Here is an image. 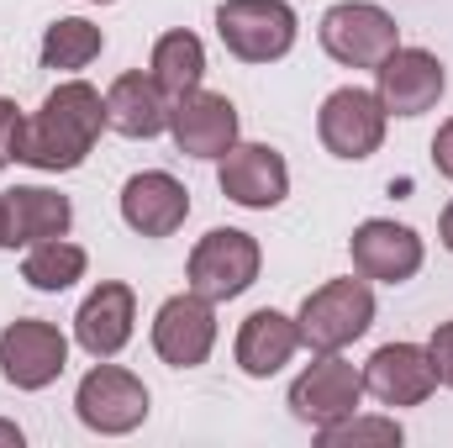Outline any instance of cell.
I'll list each match as a JSON object with an SVG mask.
<instances>
[{
  "label": "cell",
  "instance_id": "1",
  "mask_svg": "<svg viewBox=\"0 0 453 448\" xmlns=\"http://www.w3.org/2000/svg\"><path fill=\"white\" fill-rule=\"evenodd\" d=\"M101 132H106V96L85 80H64L37 106V116H27L16 164H32L42 174H69L90 158Z\"/></svg>",
  "mask_w": 453,
  "mask_h": 448
},
{
  "label": "cell",
  "instance_id": "2",
  "mask_svg": "<svg viewBox=\"0 0 453 448\" xmlns=\"http://www.w3.org/2000/svg\"><path fill=\"white\" fill-rule=\"evenodd\" d=\"M296 328H301V348H311V353H342L348 343H358L374 328V290H369V280L358 274V280H327V285H317L301 301Z\"/></svg>",
  "mask_w": 453,
  "mask_h": 448
},
{
  "label": "cell",
  "instance_id": "3",
  "mask_svg": "<svg viewBox=\"0 0 453 448\" xmlns=\"http://www.w3.org/2000/svg\"><path fill=\"white\" fill-rule=\"evenodd\" d=\"M217 37L242 64H274L296 48L301 21L285 0H222L217 5Z\"/></svg>",
  "mask_w": 453,
  "mask_h": 448
},
{
  "label": "cell",
  "instance_id": "4",
  "mask_svg": "<svg viewBox=\"0 0 453 448\" xmlns=\"http://www.w3.org/2000/svg\"><path fill=\"white\" fill-rule=\"evenodd\" d=\"M327 58H338L342 69H380L395 48H401V27L385 5L374 0H342L322 16L317 27Z\"/></svg>",
  "mask_w": 453,
  "mask_h": 448
},
{
  "label": "cell",
  "instance_id": "5",
  "mask_svg": "<svg viewBox=\"0 0 453 448\" xmlns=\"http://www.w3.org/2000/svg\"><path fill=\"white\" fill-rule=\"evenodd\" d=\"M264 269V248L253 232H237V227H211L196 248H190V290L206 296V301H237Z\"/></svg>",
  "mask_w": 453,
  "mask_h": 448
},
{
  "label": "cell",
  "instance_id": "6",
  "mask_svg": "<svg viewBox=\"0 0 453 448\" xmlns=\"http://www.w3.org/2000/svg\"><path fill=\"white\" fill-rule=\"evenodd\" d=\"M74 412H80V422H85L90 433H101V438L137 433V428L148 422V385H142L132 369L96 359V369H90V375L80 380V390H74Z\"/></svg>",
  "mask_w": 453,
  "mask_h": 448
},
{
  "label": "cell",
  "instance_id": "7",
  "mask_svg": "<svg viewBox=\"0 0 453 448\" xmlns=\"http://www.w3.org/2000/svg\"><path fill=\"white\" fill-rule=\"evenodd\" d=\"M385 121H390V112L380 106L374 90L342 85V90H333V96L322 101V112H317V137H322V148H327L333 158L364 164V158L380 153V143H385Z\"/></svg>",
  "mask_w": 453,
  "mask_h": 448
},
{
  "label": "cell",
  "instance_id": "8",
  "mask_svg": "<svg viewBox=\"0 0 453 448\" xmlns=\"http://www.w3.org/2000/svg\"><path fill=\"white\" fill-rule=\"evenodd\" d=\"M217 185L242 212H274L290 196V164L269 143H232L217 158Z\"/></svg>",
  "mask_w": 453,
  "mask_h": 448
},
{
  "label": "cell",
  "instance_id": "9",
  "mask_svg": "<svg viewBox=\"0 0 453 448\" xmlns=\"http://www.w3.org/2000/svg\"><path fill=\"white\" fill-rule=\"evenodd\" d=\"M69 364V337L42 317H16L0 333V375L16 390H48Z\"/></svg>",
  "mask_w": 453,
  "mask_h": 448
},
{
  "label": "cell",
  "instance_id": "10",
  "mask_svg": "<svg viewBox=\"0 0 453 448\" xmlns=\"http://www.w3.org/2000/svg\"><path fill=\"white\" fill-rule=\"evenodd\" d=\"M364 401V369H353L342 353H322L311 359L296 380H290V412L311 428H327L353 417Z\"/></svg>",
  "mask_w": 453,
  "mask_h": 448
},
{
  "label": "cell",
  "instance_id": "11",
  "mask_svg": "<svg viewBox=\"0 0 453 448\" xmlns=\"http://www.w3.org/2000/svg\"><path fill=\"white\" fill-rule=\"evenodd\" d=\"M217 348V301L185 290V296H169L153 317V353L169 364V369H201Z\"/></svg>",
  "mask_w": 453,
  "mask_h": 448
},
{
  "label": "cell",
  "instance_id": "12",
  "mask_svg": "<svg viewBox=\"0 0 453 448\" xmlns=\"http://www.w3.org/2000/svg\"><path fill=\"white\" fill-rule=\"evenodd\" d=\"M449 90L443 58L427 48H395L380 69H374V96L390 116H422L433 112Z\"/></svg>",
  "mask_w": 453,
  "mask_h": 448
},
{
  "label": "cell",
  "instance_id": "13",
  "mask_svg": "<svg viewBox=\"0 0 453 448\" xmlns=\"http://www.w3.org/2000/svg\"><path fill=\"white\" fill-rule=\"evenodd\" d=\"M169 137L190 158H222L237 143V106L226 96H217V90L196 85V90L169 101Z\"/></svg>",
  "mask_w": 453,
  "mask_h": 448
},
{
  "label": "cell",
  "instance_id": "14",
  "mask_svg": "<svg viewBox=\"0 0 453 448\" xmlns=\"http://www.w3.org/2000/svg\"><path fill=\"white\" fill-rule=\"evenodd\" d=\"M348 253H353V269L364 280H380V285H406L427 259L422 237L406 222H390V217H369V222L353 227Z\"/></svg>",
  "mask_w": 453,
  "mask_h": 448
},
{
  "label": "cell",
  "instance_id": "15",
  "mask_svg": "<svg viewBox=\"0 0 453 448\" xmlns=\"http://www.w3.org/2000/svg\"><path fill=\"white\" fill-rule=\"evenodd\" d=\"M364 390L380 406H422L438 390V369L422 343H385L364 364Z\"/></svg>",
  "mask_w": 453,
  "mask_h": 448
},
{
  "label": "cell",
  "instance_id": "16",
  "mask_svg": "<svg viewBox=\"0 0 453 448\" xmlns=\"http://www.w3.org/2000/svg\"><path fill=\"white\" fill-rule=\"evenodd\" d=\"M190 217V190L169 169H142L121 185V222L137 237H174Z\"/></svg>",
  "mask_w": 453,
  "mask_h": 448
},
{
  "label": "cell",
  "instance_id": "17",
  "mask_svg": "<svg viewBox=\"0 0 453 448\" xmlns=\"http://www.w3.org/2000/svg\"><path fill=\"white\" fill-rule=\"evenodd\" d=\"M132 322H137V296L132 285L106 280L85 296L80 317H74V343L90 353V359H116L127 343H132Z\"/></svg>",
  "mask_w": 453,
  "mask_h": 448
},
{
  "label": "cell",
  "instance_id": "18",
  "mask_svg": "<svg viewBox=\"0 0 453 448\" xmlns=\"http://www.w3.org/2000/svg\"><path fill=\"white\" fill-rule=\"evenodd\" d=\"M296 348H301V328H296V317H285V312H274V306L242 317L237 343H232L237 369H242L248 380H269V375H280V369L296 359Z\"/></svg>",
  "mask_w": 453,
  "mask_h": 448
},
{
  "label": "cell",
  "instance_id": "19",
  "mask_svg": "<svg viewBox=\"0 0 453 448\" xmlns=\"http://www.w3.org/2000/svg\"><path fill=\"white\" fill-rule=\"evenodd\" d=\"M106 127L121 137H158L169 132V96L158 90L153 74L132 69V74H116L111 90H106Z\"/></svg>",
  "mask_w": 453,
  "mask_h": 448
},
{
  "label": "cell",
  "instance_id": "20",
  "mask_svg": "<svg viewBox=\"0 0 453 448\" xmlns=\"http://www.w3.org/2000/svg\"><path fill=\"white\" fill-rule=\"evenodd\" d=\"M5 212H11V248L69 237V227H74L69 196H58L48 185H16V190H5Z\"/></svg>",
  "mask_w": 453,
  "mask_h": 448
},
{
  "label": "cell",
  "instance_id": "21",
  "mask_svg": "<svg viewBox=\"0 0 453 448\" xmlns=\"http://www.w3.org/2000/svg\"><path fill=\"white\" fill-rule=\"evenodd\" d=\"M148 74L158 80V90L174 101L185 90H196L206 80V42L196 32H164L153 42V58H148Z\"/></svg>",
  "mask_w": 453,
  "mask_h": 448
},
{
  "label": "cell",
  "instance_id": "22",
  "mask_svg": "<svg viewBox=\"0 0 453 448\" xmlns=\"http://www.w3.org/2000/svg\"><path fill=\"white\" fill-rule=\"evenodd\" d=\"M101 48H106V32H101L96 21H85V16H58V21L42 32V69H53V74H80V69H90V64L101 58Z\"/></svg>",
  "mask_w": 453,
  "mask_h": 448
},
{
  "label": "cell",
  "instance_id": "23",
  "mask_svg": "<svg viewBox=\"0 0 453 448\" xmlns=\"http://www.w3.org/2000/svg\"><path fill=\"white\" fill-rule=\"evenodd\" d=\"M85 269H90V259H85V248L80 243H69V237H48V243H32L27 248V259H21V280L32 285V290H69L74 280H85Z\"/></svg>",
  "mask_w": 453,
  "mask_h": 448
},
{
  "label": "cell",
  "instance_id": "24",
  "mask_svg": "<svg viewBox=\"0 0 453 448\" xmlns=\"http://www.w3.org/2000/svg\"><path fill=\"white\" fill-rule=\"evenodd\" d=\"M401 422L395 417H342V422H327L317 428V444L322 448H342V444H401Z\"/></svg>",
  "mask_w": 453,
  "mask_h": 448
},
{
  "label": "cell",
  "instance_id": "25",
  "mask_svg": "<svg viewBox=\"0 0 453 448\" xmlns=\"http://www.w3.org/2000/svg\"><path fill=\"white\" fill-rule=\"evenodd\" d=\"M21 127H27L21 106H16V101H0V169L16 164V153H21Z\"/></svg>",
  "mask_w": 453,
  "mask_h": 448
},
{
  "label": "cell",
  "instance_id": "26",
  "mask_svg": "<svg viewBox=\"0 0 453 448\" xmlns=\"http://www.w3.org/2000/svg\"><path fill=\"white\" fill-rule=\"evenodd\" d=\"M427 359H433V369H438V385L453 390V322H438V328H433V337H427Z\"/></svg>",
  "mask_w": 453,
  "mask_h": 448
},
{
  "label": "cell",
  "instance_id": "27",
  "mask_svg": "<svg viewBox=\"0 0 453 448\" xmlns=\"http://www.w3.org/2000/svg\"><path fill=\"white\" fill-rule=\"evenodd\" d=\"M433 164H438L443 180H453V116L438 127V137H433Z\"/></svg>",
  "mask_w": 453,
  "mask_h": 448
},
{
  "label": "cell",
  "instance_id": "28",
  "mask_svg": "<svg viewBox=\"0 0 453 448\" xmlns=\"http://www.w3.org/2000/svg\"><path fill=\"white\" fill-rule=\"evenodd\" d=\"M438 237H443V248L453 253V201L443 206V222H438Z\"/></svg>",
  "mask_w": 453,
  "mask_h": 448
},
{
  "label": "cell",
  "instance_id": "29",
  "mask_svg": "<svg viewBox=\"0 0 453 448\" xmlns=\"http://www.w3.org/2000/svg\"><path fill=\"white\" fill-rule=\"evenodd\" d=\"M0 444H5V448H21V428H16V422H0Z\"/></svg>",
  "mask_w": 453,
  "mask_h": 448
},
{
  "label": "cell",
  "instance_id": "30",
  "mask_svg": "<svg viewBox=\"0 0 453 448\" xmlns=\"http://www.w3.org/2000/svg\"><path fill=\"white\" fill-rule=\"evenodd\" d=\"M0 248H11V212H5V196H0Z\"/></svg>",
  "mask_w": 453,
  "mask_h": 448
},
{
  "label": "cell",
  "instance_id": "31",
  "mask_svg": "<svg viewBox=\"0 0 453 448\" xmlns=\"http://www.w3.org/2000/svg\"><path fill=\"white\" fill-rule=\"evenodd\" d=\"M90 5H111V0H90Z\"/></svg>",
  "mask_w": 453,
  "mask_h": 448
}]
</instances>
